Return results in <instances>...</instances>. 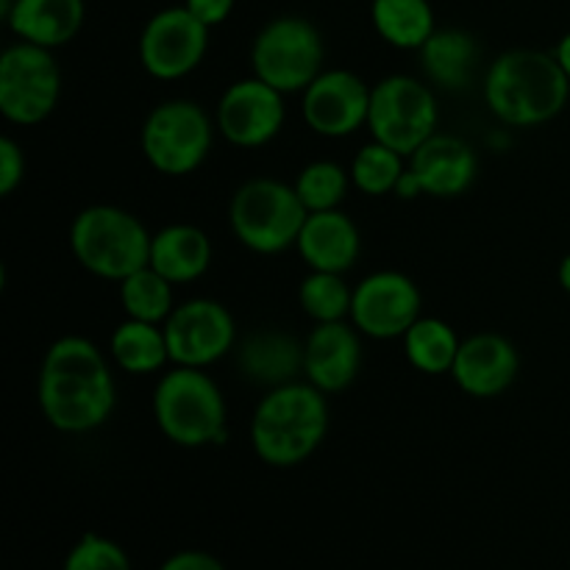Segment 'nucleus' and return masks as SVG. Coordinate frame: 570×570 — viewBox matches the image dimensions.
Returning <instances> with one entry per match:
<instances>
[{
  "instance_id": "1",
  "label": "nucleus",
  "mask_w": 570,
  "mask_h": 570,
  "mask_svg": "<svg viewBox=\"0 0 570 570\" xmlns=\"http://www.w3.org/2000/svg\"><path fill=\"white\" fill-rule=\"evenodd\" d=\"M37 401L56 432L87 434L104 426L117 404L115 373L104 351L81 334L56 340L39 367Z\"/></svg>"
},
{
  "instance_id": "2",
  "label": "nucleus",
  "mask_w": 570,
  "mask_h": 570,
  "mask_svg": "<svg viewBox=\"0 0 570 570\" xmlns=\"http://www.w3.org/2000/svg\"><path fill=\"white\" fill-rule=\"evenodd\" d=\"M484 100L504 126H543L568 106L570 78L554 53L534 48L504 50L484 78Z\"/></svg>"
},
{
  "instance_id": "3",
  "label": "nucleus",
  "mask_w": 570,
  "mask_h": 570,
  "mask_svg": "<svg viewBox=\"0 0 570 570\" xmlns=\"http://www.w3.org/2000/svg\"><path fill=\"white\" fill-rule=\"evenodd\" d=\"M328 423V395L298 379L265 390L250 417V445L267 468H295L321 449Z\"/></svg>"
},
{
  "instance_id": "4",
  "label": "nucleus",
  "mask_w": 570,
  "mask_h": 570,
  "mask_svg": "<svg viewBox=\"0 0 570 570\" xmlns=\"http://www.w3.org/2000/svg\"><path fill=\"white\" fill-rule=\"evenodd\" d=\"M154 417L159 432L181 449L226 443V399L204 367L173 365L161 373L154 390Z\"/></svg>"
},
{
  "instance_id": "5",
  "label": "nucleus",
  "mask_w": 570,
  "mask_h": 570,
  "mask_svg": "<svg viewBox=\"0 0 570 570\" xmlns=\"http://www.w3.org/2000/svg\"><path fill=\"white\" fill-rule=\"evenodd\" d=\"M154 234L131 212L95 204L78 212L70 223V250L78 265L95 278L120 284L131 273L150 265Z\"/></svg>"
},
{
  "instance_id": "6",
  "label": "nucleus",
  "mask_w": 570,
  "mask_h": 570,
  "mask_svg": "<svg viewBox=\"0 0 570 570\" xmlns=\"http://www.w3.org/2000/svg\"><path fill=\"white\" fill-rule=\"evenodd\" d=\"M306 217L309 212L293 184L278 178H250L234 193L228 206V226L237 243L262 256L295 248Z\"/></svg>"
},
{
  "instance_id": "7",
  "label": "nucleus",
  "mask_w": 570,
  "mask_h": 570,
  "mask_svg": "<svg viewBox=\"0 0 570 570\" xmlns=\"http://www.w3.org/2000/svg\"><path fill=\"white\" fill-rule=\"evenodd\" d=\"M215 128L195 100H165L145 117L139 145L156 173L181 178L204 165L215 142Z\"/></svg>"
},
{
  "instance_id": "8",
  "label": "nucleus",
  "mask_w": 570,
  "mask_h": 570,
  "mask_svg": "<svg viewBox=\"0 0 570 570\" xmlns=\"http://www.w3.org/2000/svg\"><path fill=\"white\" fill-rule=\"evenodd\" d=\"M326 45L306 17L284 14L267 22L250 45L254 76L278 92H304L323 72Z\"/></svg>"
},
{
  "instance_id": "9",
  "label": "nucleus",
  "mask_w": 570,
  "mask_h": 570,
  "mask_svg": "<svg viewBox=\"0 0 570 570\" xmlns=\"http://www.w3.org/2000/svg\"><path fill=\"white\" fill-rule=\"evenodd\" d=\"M440 106L434 89L415 76L382 78L371 92L367 131L376 142L412 156L429 137L438 134Z\"/></svg>"
},
{
  "instance_id": "10",
  "label": "nucleus",
  "mask_w": 570,
  "mask_h": 570,
  "mask_svg": "<svg viewBox=\"0 0 570 570\" xmlns=\"http://www.w3.org/2000/svg\"><path fill=\"white\" fill-rule=\"evenodd\" d=\"M61 98V70L53 50L20 42L0 56V115L14 126L48 120Z\"/></svg>"
},
{
  "instance_id": "11",
  "label": "nucleus",
  "mask_w": 570,
  "mask_h": 570,
  "mask_svg": "<svg viewBox=\"0 0 570 570\" xmlns=\"http://www.w3.org/2000/svg\"><path fill=\"white\" fill-rule=\"evenodd\" d=\"M209 26L187 6H167L145 22L139 33V61L159 81H178L198 70L209 50Z\"/></svg>"
},
{
  "instance_id": "12",
  "label": "nucleus",
  "mask_w": 570,
  "mask_h": 570,
  "mask_svg": "<svg viewBox=\"0 0 570 570\" xmlns=\"http://www.w3.org/2000/svg\"><path fill=\"white\" fill-rule=\"evenodd\" d=\"M170 362L181 367H209L237 345L234 315L215 298L184 301L165 321Z\"/></svg>"
},
{
  "instance_id": "13",
  "label": "nucleus",
  "mask_w": 570,
  "mask_h": 570,
  "mask_svg": "<svg viewBox=\"0 0 570 570\" xmlns=\"http://www.w3.org/2000/svg\"><path fill=\"white\" fill-rule=\"evenodd\" d=\"M287 120L284 92L262 78H239L217 100L215 126L234 148H262L282 134Z\"/></svg>"
},
{
  "instance_id": "14",
  "label": "nucleus",
  "mask_w": 570,
  "mask_h": 570,
  "mask_svg": "<svg viewBox=\"0 0 570 570\" xmlns=\"http://www.w3.org/2000/svg\"><path fill=\"white\" fill-rule=\"evenodd\" d=\"M423 295L406 273L379 271L354 287L351 323L373 340H401L421 317Z\"/></svg>"
},
{
  "instance_id": "15",
  "label": "nucleus",
  "mask_w": 570,
  "mask_h": 570,
  "mask_svg": "<svg viewBox=\"0 0 570 570\" xmlns=\"http://www.w3.org/2000/svg\"><path fill=\"white\" fill-rule=\"evenodd\" d=\"M371 92L356 72L323 70L301 92V115L315 134L328 139H343L367 126Z\"/></svg>"
},
{
  "instance_id": "16",
  "label": "nucleus",
  "mask_w": 570,
  "mask_h": 570,
  "mask_svg": "<svg viewBox=\"0 0 570 570\" xmlns=\"http://www.w3.org/2000/svg\"><path fill=\"white\" fill-rule=\"evenodd\" d=\"M521 371L518 348L495 332H479L462 340L451 379L471 399H499L515 384Z\"/></svg>"
},
{
  "instance_id": "17",
  "label": "nucleus",
  "mask_w": 570,
  "mask_h": 570,
  "mask_svg": "<svg viewBox=\"0 0 570 570\" xmlns=\"http://www.w3.org/2000/svg\"><path fill=\"white\" fill-rule=\"evenodd\" d=\"M362 367L360 328L348 321L315 323L304 340V379L321 393L334 395L356 382Z\"/></svg>"
},
{
  "instance_id": "18",
  "label": "nucleus",
  "mask_w": 570,
  "mask_h": 570,
  "mask_svg": "<svg viewBox=\"0 0 570 570\" xmlns=\"http://www.w3.org/2000/svg\"><path fill=\"white\" fill-rule=\"evenodd\" d=\"M406 170L415 178L421 195L429 198H460L476 181V150L454 134H434L412 156H406Z\"/></svg>"
},
{
  "instance_id": "19",
  "label": "nucleus",
  "mask_w": 570,
  "mask_h": 570,
  "mask_svg": "<svg viewBox=\"0 0 570 570\" xmlns=\"http://www.w3.org/2000/svg\"><path fill=\"white\" fill-rule=\"evenodd\" d=\"M295 250L309 271L343 273L345 276L360 259V228L343 209L312 212L301 228Z\"/></svg>"
},
{
  "instance_id": "20",
  "label": "nucleus",
  "mask_w": 570,
  "mask_h": 570,
  "mask_svg": "<svg viewBox=\"0 0 570 570\" xmlns=\"http://www.w3.org/2000/svg\"><path fill=\"white\" fill-rule=\"evenodd\" d=\"M237 367L248 382L273 390L304 379V343L278 328L248 334L237 348Z\"/></svg>"
},
{
  "instance_id": "21",
  "label": "nucleus",
  "mask_w": 570,
  "mask_h": 570,
  "mask_svg": "<svg viewBox=\"0 0 570 570\" xmlns=\"http://www.w3.org/2000/svg\"><path fill=\"white\" fill-rule=\"evenodd\" d=\"M83 14V0H14L3 20L20 42L53 50L76 39Z\"/></svg>"
},
{
  "instance_id": "22",
  "label": "nucleus",
  "mask_w": 570,
  "mask_h": 570,
  "mask_svg": "<svg viewBox=\"0 0 570 570\" xmlns=\"http://www.w3.org/2000/svg\"><path fill=\"white\" fill-rule=\"evenodd\" d=\"M212 265V239L204 228L193 223H173L159 228L150 243V267L167 282L193 284L206 276Z\"/></svg>"
},
{
  "instance_id": "23",
  "label": "nucleus",
  "mask_w": 570,
  "mask_h": 570,
  "mask_svg": "<svg viewBox=\"0 0 570 570\" xmlns=\"http://www.w3.org/2000/svg\"><path fill=\"white\" fill-rule=\"evenodd\" d=\"M421 70L432 87L462 92L471 87L479 61L476 39L462 28H438L421 50Z\"/></svg>"
},
{
  "instance_id": "24",
  "label": "nucleus",
  "mask_w": 570,
  "mask_h": 570,
  "mask_svg": "<svg viewBox=\"0 0 570 570\" xmlns=\"http://www.w3.org/2000/svg\"><path fill=\"white\" fill-rule=\"evenodd\" d=\"M109 356L122 373L131 376H150L170 365V348H167L165 326L126 317L111 332Z\"/></svg>"
},
{
  "instance_id": "25",
  "label": "nucleus",
  "mask_w": 570,
  "mask_h": 570,
  "mask_svg": "<svg viewBox=\"0 0 570 570\" xmlns=\"http://www.w3.org/2000/svg\"><path fill=\"white\" fill-rule=\"evenodd\" d=\"M371 22L379 37L399 50H421L438 31L429 0H373Z\"/></svg>"
},
{
  "instance_id": "26",
  "label": "nucleus",
  "mask_w": 570,
  "mask_h": 570,
  "mask_svg": "<svg viewBox=\"0 0 570 570\" xmlns=\"http://www.w3.org/2000/svg\"><path fill=\"white\" fill-rule=\"evenodd\" d=\"M404 343L406 362L415 367L417 373H426V376H443L451 373L456 360V351H460L462 340L456 337L454 328L445 321L432 315H421L412 323L410 332L401 337Z\"/></svg>"
},
{
  "instance_id": "27",
  "label": "nucleus",
  "mask_w": 570,
  "mask_h": 570,
  "mask_svg": "<svg viewBox=\"0 0 570 570\" xmlns=\"http://www.w3.org/2000/svg\"><path fill=\"white\" fill-rule=\"evenodd\" d=\"M120 306L126 317L165 326L167 317L176 309V284L167 282L154 267L131 273L120 282Z\"/></svg>"
},
{
  "instance_id": "28",
  "label": "nucleus",
  "mask_w": 570,
  "mask_h": 570,
  "mask_svg": "<svg viewBox=\"0 0 570 570\" xmlns=\"http://www.w3.org/2000/svg\"><path fill=\"white\" fill-rule=\"evenodd\" d=\"M298 304L304 315L315 323L351 321L354 287H348L343 273L309 271V276L298 287Z\"/></svg>"
},
{
  "instance_id": "29",
  "label": "nucleus",
  "mask_w": 570,
  "mask_h": 570,
  "mask_svg": "<svg viewBox=\"0 0 570 570\" xmlns=\"http://www.w3.org/2000/svg\"><path fill=\"white\" fill-rule=\"evenodd\" d=\"M406 170V156H401L399 150L387 148L382 142H367L365 148L356 150L354 161H351V181L360 189L362 195H371V198H382V195L395 193L401 176Z\"/></svg>"
},
{
  "instance_id": "30",
  "label": "nucleus",
  "mask_w": 570,
  "mask_h": 570,
  "mask_svg": "<svg viewBox=\"0 0 570 570\" xmlns=\"http://www.w3.org/2000/svg\"><path fill=\"white\" fill-rule=\"evenodd\" d=\"M351 173H345L337 161L317 159L309 161L304 170L295 178V193H298L301 204L306 206V212H328L340 209L348 195L351 187Z\"/></svg>"
},
{
  "instance_id": "31",
  "label": "nucleus",
  "mask_w": 570,
  "mask_h": 570,
  "mask_svg": "<svg viewBox=\"0 0 570 570\" xmlns=\"http://www.w3.org/2000/svg\"><path fill=\"white\" fill-rule=\"evenodd\" d=\"M61 570H134L131 557L117 540L87 532L67 551Z\"/></svg>"
},
{
  "instance_id": "32",
  "label": "nucleus",
  "mask_w": 570,
  "mask_h": 570,
  "mask_svg": "<svg viewBox=\"0 0 570 570\" xmlns=\"http://www.w3.org/2000/svg\"><path fill=\"white\" fill-rule=\"evenodd\" d=\"M26 178V154L17 139L0 137V195L9 198Z\"/></svg>"
},
{
  "instance_id": "33",
  "label": "nucleus",
  "mask_w": 570,
  "mask_h": 570,
  "mask_svg": "<svg viewBox=\"0 0 570 570\" xmlns=\"http://www.w3.org/2000/svg\"><path fill=\"white\" fill-rule=\"evenodd\" d=\"M159 570H228V568L223 566L220 557L209 554V551L184 549L167 557V560L159 566Z\"/></svg>"
},
{
  "instance_id": "34",
  "label": "nucleus",
  "mask_w": 570,
  "mask_h": 570,
  "mask_svg": "<svg viewBox=\"0 0 570 570\" xmlns=\"http://www.w3.org/2000/svg\"><path fill=\"white\" fill-rule=\"evenodd\" d=\"M234 3H237V0H184V6L209 28L226 22L228 17H232Z\"/></svg>"
},
{
  "instance_id": "35",
  "label": "nucleus",
  "mask_w": 570,
  "mask_h": 570,
  "mask_svg": "<svg viewBox=\"0 0 570 570\" xmlns=\"http://www.w3.org/2000/svg\"><path fill=\"white\" fill-rule=\"evenodd\" d=\"M554 56H557V61H560L562 70H566V76L570 78V31L560 39V42H557Z\"/></svg>"
},
{
  "instance_id": "36",
  "label": "nucleus",
  "mask_w": 570,
  "mask_h": 570,
  "mask_svg": "<svg viewBox=\"0 0 570 570\" xmlns=\"http://www.w3.org/2000/svg\"><path fill=\"white\" fill-rule=\"evenodd\" d=\"M557 282H560V287L570 295V254L562 256L560 267H557Z\"/></svg>"
}]
</instances>
